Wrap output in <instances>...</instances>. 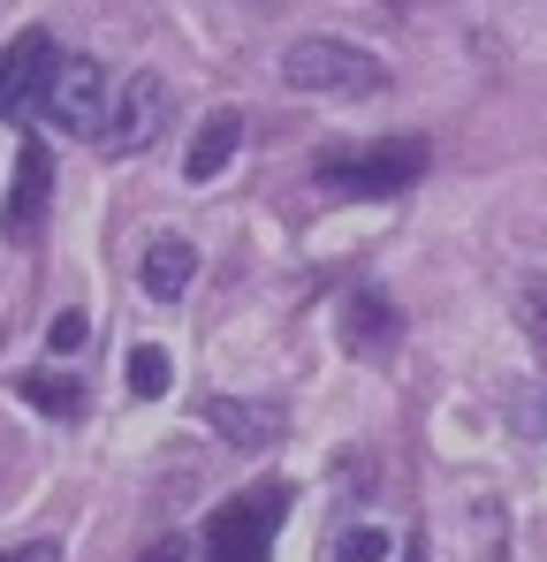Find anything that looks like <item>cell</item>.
Segmentation results:
<instances>
[{
	"label": "cell",
	"instance_id": "1",
	"mask_svg": "<svg viewBox=\"0 0 547 562\" xmlns=\"http://www.w3.org/2000/svg\"><path fill=\"white\" fill-rule=\"evenodd\" d=\"M281 85H289V92H312V99H372V92H388L395 77H388V61H372L365 46L312 31V38H297V46L281 54Z\"/></svg>",
	"mask_w": 547,
	"mask_h": 562
},
{
	"label": "cell",
	"instance_id": "2",
	"mask_svg": "<svg viewBox=\"0 0 547 562\" xmlns=\"http://www.w3.org/2000/svg\"><path fill=\"white\" fill-rule=\"evenodd\" d=\"M418 176H426V145H418V137H388V145L320 160L312 183L327 190V198H388V190H411Z\"/></svg>",
	"mask_w": 547,
	"mask_h": 562
},
{
	"label": "cell",
	"instance_id": "3",
	"mask_svg": "<svg viewBox=\"0 0 547 562\" xmlns=\"http://www.w3.org/2000/svg\"><path fill=\"white\" fill-rule=\"evenodd\" d=\"M38 114H46L54 130H69V137H99L107 114H114V85H107V69H99L91 54H62L54 77H46V92H38Z\"/></svg>",
	"mask_w": 547,
	"mask_h": 562
},
{
	"label": "cell",
	"instance_id": "4",
	"mask_svg": "<svg viewBox=\"0 0 547 562\" xmlns=\"http://www.w3.org/2000/svg\"><path fill=\"white\" fill-rule=\"evenodd\" d=\"M46 198H54V160H46V145H38V137H23V145H15L8 198H0V236H8V244H38Z\"/></svg>",
	"mask_w": 547,
	"mask_h": 562
},
{
	"label": "cell",
	"instance_id": "5",
	"mask_svg": "<svg viewBox=\"0 0 547 562\" xmlns=\"http://www.w3.org/2000/svg\"><path fill=\"white\" fill-rule=\"evenodd\" d=\"M160 130H168V85H160V77H130V85L114 92V114H107L99 145H107L114 160H130V153H145Z\"/></svg>",
	"mask_w": 547,
	"mask_h": 562
},
{
	"label": "cell",
	"instance_id": "6",
	"mask_svg": "<svg viewBox=\"0 0 547 562\" xmlns=\"http://www.w3.org/2000/svg\"><path fill=\"white\" fill-rule=\"evenodd\" d=\"M54 61H62V46H54L46 31H23V38L0 46V122H15V114L38 106L46 77H54Z\"/></svg>",
	"mask_w": 547,
	"mask_h": 562
},
{
	"label": "cell",
	"instance_id": "7",
	"mask_svg": "<svg viewBox=\"0 0 547 562\" xmlns=\"http://www.w3.org/2000/svg\"><path fill=\"white\" fill-rule=\"evenodd\" d=\"M236 145H244V114H236V106H213V114L198 122V137H190L182 176H190V183H213V176L236 160Z\"/></svg>",
	"mask_w": 547,
	"mask_h": 562
},
{
	"label": "cell",
	"instance_id": "8",
	"mask_svg": "<svg viewBox=\"0 0 547 562\" xmlns=\"http://www.w3.org/2000/svg\"><path fill=\"white\" fill-rule=\"evenodd\" d=\"M205 426L228 434L236 449H274V441H281V418H274V411H252V403H236V395H213V403H205Z\"/></svg>",
	"mask_w": 547,
	"mask_h": 562
},
{
	"label": "cell",
	"instance_id": "9",
	"mask_svg": "<svg viewBox=\"0 0 547 562\" xmlns=\"http://www.w3.org/2000/svg\"><path fill=\"white\" fill-rule=\"evenodd\" d=\"M190 281H198V251H190L182 236H160V244L145 251V289H153L160 304H176Z\"/></svg>",
	"mask_w": 547,
	"mask_h": 562
},
{
	"label": "cell",
	"instance_id": "10",
	"mask_svg": "<svg viewBox=\"0 0 547 562\" xmlns=\"http://www.w3.org/2000/svg\"><path fill=\"white\" fill-rule=\"evenodd\" d=\"M343 327H350V350H388V342L403 335L395 304H388V296H372V289H358V296L343 304Z\"/></svg>",
	"mask_w": 547,
	"mask_h": 562
},
{
	"label": "cell",
	"instance_id": "11",
	"mask_svg": "<svg viewBox=\"0 0 547 562\" xmlns=\"http://www.w3.org/2000/svg\"><path fill=\"white\" fill-rule=\"evenodd\" d=\"M168 380H176V373H168V350H153V342H137V350L122 358V387H130L137 403H160Z\"/></svg>",
	"mask_w": 547,
	"mask_h": 562
},
{
	"label": "cell",
	"instance_id": "12",
	"mask_svg": "<svg viewBox=\"0 0 547 562\" xmlns=\"http://www.w3.org/2000/svg\"><path fill=\"white\" fill-rule=\"evenodd\" d=\"M23 395H31L46 418H77V411H85V387L62 380V373H23Z\"/></svg>",
	"mask_w": 547,
	"mask_h": 562
},
{
	"label": "cell",
	"instance_id": "13",
	"mask_svg": "<svg viewBox=\"0 0 547 562\" xmlns=\"http://www.w3.org/2000/svg\"><path fill=\"white\" fill-rule=\"evenodd\" d=\"M388 555H395V540L380 525H343L335 532V562H388Z\"/></svg>",
	"mask_w": 547,
	"mask_h": 562
},
{
	"label": "cell",
	"instance_id": "14",
	"mask_svg": "<svg viewBox=\"0 0 547 562\" xmlns=\"http://www.w3.org/2000/svg\"><path fill=\"white\" fill-rule=\"evenodd\" d=\"M85 335H91V319L77 312V304H69V312H54V327H46V350H54V358H77V350H85Z\"/></svg>",
	"mask_w": 547,
	"mask_h": 562
},
{
	"label": "cell",
	"instance_id": "15",
	"mask_svg": "<svg viewBox=\"0 0 547 562\" xmlns=\"http://www.w3.org/2000/svg\"><path fill=\"white\" fill-rule=\"evenodd\" d=\"M137 562H190V540H153Z\"/></svg>",
	"mask_w": 547,
	"mask_h": 562
},
{
	"label": "cell",
	"instance_id": "16",
	"mask_svg": "<svg viewBox=\"0 0 547 562\" xmlns=\"http://www.w3.org/2000/svg\"><path fill=\"white\" fill-rule=\"evenodd\" d=\"M0 562H54V548H46V540H31V548H0Z\"/></svg>",
	"mask_w": 547,
	"mask_h": 562
}]
</instances>
